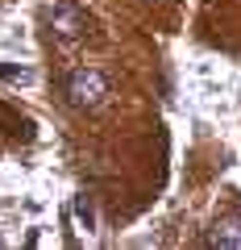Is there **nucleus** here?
<instances>
[{"instance_id":"nucleus-1","label":"nucleus","mask_w":241,"mask_h":250,"mask_svg":"<svg viewBox=\"0 0 241 250\" xmlns=\"http://www.w3.org/2000/svg\"><path fill=\"white\" fill-rule=\"evenodd\" d=\"M63 92H67V100H71L75 108H100L108 100V80L100 71H88V67H83V71H71L67 75V83H63Z\"/></svg>"},{"instance_id":"nucleus-2","label":"nucleus","mask_w":241,"mask_h":250,"mask_svg":"<svg viewBox=\"0 0 241 250\" xmlns=\"http://www.w3.org/2000/svg\"><path fill=\"white\" fill-rule=\"evenodd\" d=\"M46 21L54 25V34L63 38V42H75V38H83V29H88V17H83L79 9H71L67 0L50 4V9H46Z\"/></svg>"},{"instance_id":"nucleus-3","label":"nucleus","mask_w":241,"mask_h":250,"mask_svg":"<svg viewBox=\"0 0 241 250\" xmlns=\"http://www.w3.org/2000/svg\"><path fill=\"white\" fill-rule=\"evenodd\" d=\"M208 246H237L241 250V213L221 217V221L212 225V233H208Z\"/></svg>"}]
</instances>
